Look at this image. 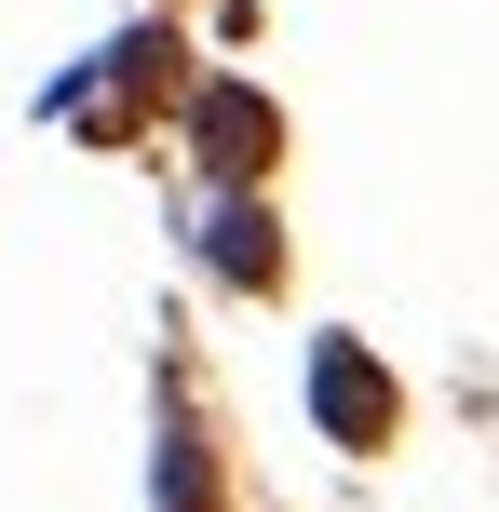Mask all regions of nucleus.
<instances>
[{"instance_id": "nucleus-1", "label": "nucleus", "mask_w": 499, "mask_h": 512, "mask_svg": "<svg viewBox=\"0 0 499 512\" xmlns=\"http://www.w3.org/2000/svg\"><path fill=\"white\" fill-rule=\"evenodd\" d=\"M311 418L338 445H378V432H392V378H378L351 337H324V351H311Z\"/></svg>"}, {"instance_id": "nucleus-3", "label": "nucleus", "mask_w": 499, "mask_h": 512, "mask_svg": "<svg viewBox=\"0 0 499 512\" xmlns=\"http://www.w3.org/2000/svg\"><path fill=\"white\" fill-rule=\"evenodd\" d=\"M203 256H216L230 283H270V270H284V243H270V203H243V189H230V203L203 216Z\"/></svg>"}, {"instance_id": "nucleus-4", "label": "nucleus", "mask_w": 499, "mask_h": 512, "mask_svg": "<svg viewBox=\"0 0 499 512\" xmlns=\"http://www.w3.org/2000/svg\"><path fill=\"white\" fill-rule=\"evenodd\" d=\"M162 512H216V486H203V432H189V418H162Z\"/></svg>"}, {"instance_id": "nucleus-2", "label": "nucleus", "mask_w": 499, "mask_h": 512, "mask_svg": "<svg viewBox=\"0 0 499 512\" xmlns=\"http://www.w3.org/2000/svg\"><path fill=\"white\" fill-rule=\"evenodd\" d=\"M189 135H203V162H216V176H257V162H270V95H243V81H203V95H189Z\"/></svg>"}]
</instances>
